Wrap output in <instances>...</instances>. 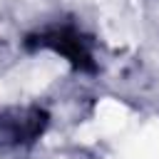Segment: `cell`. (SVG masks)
<instances>
[{
    "label": "cell",
    "instance_id": "cell-1",
    "mask_svg": "<svg viewBox=\"0 0 159 159\" xmlns=\"http://www.w3.org/2000/svg\"><path fill=\"white\" fill-rule=\"evenodd\" d=\"M97 127L104 129V132H114L124 124V107L117 104V102H102L99 104V112H97Z\"/></svg>",
    "mask_w": 159,
    "mask_h": 159
},
{
    "label": "cell",
    "instance_id": "cell-2",
    "mask_svg": "<svg viewBox=\"0 0 159 159\" xmlns=\"http://www.w3.org/2000/svg\"><path fill=\"white\" fill-rule=\"evenodd\" d=\"M139 149H142L144 159H159V127H152V129L144 132Z\"/></svg>",
    "mask_w": 159,
    "mask_h": 159
}]
</instances>
